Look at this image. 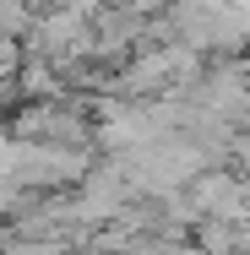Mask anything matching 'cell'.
Instances as JSON below:
<instances>
[{
    "label": "cell",
    "instance_id": "1",
    "mask_svg": "<svg viewBox=\"0 0 250 255\" xmlns=\"http://www.w3.org/2000/svg\"><path fill=\"white\" fill-rule=\"evenodd\" d=\"M229 163H240V174L250 179V125L234 130V141H229Z\"/></svg>",
    "mask_w": 250,
    "mask_h": 255
}]
</instances>
